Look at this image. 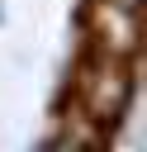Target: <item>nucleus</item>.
<instances>
[{
	"label": "nucleus",
	"mask_w": 147,
	"mask_h": 152,
	"mask_svg": "<svg viewBox=\"0 0 147 152\" xmlns=\"http://www.w3.org/2000/svg\"><path fill=\"white\" fill-rule=\"evenodd\" d=\"M90 33H95L100 57L133 62V52H138V10H123V5H104V0H95V5H90Z\"/></svg>",
	"instance_id": "nucleus-2"
},
{
	"label": "nucleus",
	"mask_w": 147,
	"mask_h": 152,
	"mask_svg": "<svg viewBox=\"0 0 147 152\" xmlns=\"http://www.w3.org/2000/svg\"><path fill=\"white\" fill-rule=\"evenodd\" d=\"M128 95H133L128 62H114V57H100V52H95V57L85 62L81 81H76V100H81V109H76V114H85L90 124L109 128V124L123 114Z\"/></svg>",
	"instance_id": "nucleus-1"
}]
</instances>
